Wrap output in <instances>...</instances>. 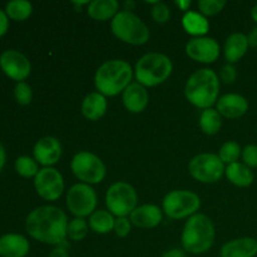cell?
<instances>
[{"label": "cell", "mask_w": 257, "mask_h": 257, "mask_svg": "<svg viewBox=\"0 0 257 257\" xmlns=\"http://www.w3.org/2000/svg\"><path fill=\"white\" fill-rule=\"evenodd\" d=\"M68 218L64 211L55 206H39L28 215L25 230L39 242L59 246L67 238Z\"/></svg>", "instance_id": "obj_1"}, {"label": "cell", "mask_w": 257, "mask_h": 257, "mask_svg": "<svg viewBox=\"0 0 257 257\" xmlns=\"http://www.w3.org/2000/svg\"><path fill=\"white\" fill-rule=\"evenodd\" d=\"M133 74L135 69L125 60H107L95 72L94 85L97 92L104 97H115L131 84Z\"/></svg>", "instance_id": "obj_2"}, {"label": "cell", "mask_w": 257, "mask_h": 257, "mask_svg": "<svg viewBox=\"0 0 257 257\" xmlns=\"http://www.w3.org/2000/svg\"><path fill=\"white\" fill-rule=\"evenodd\" d=\"M220 79L215 70L202 68L190 75L185 85V95L188 102L201 109L212 108L218 100Z\"/></svg>", "instance_id": "obj_3"}, {"label": "cell", "mask_w": 257, "mask_h": 257, "mask_svg": "<svg viewBox=\"0 0 257 257\" xmlns=\"http://www.w3.org/2000/svg\"><path fill=\"white\" fill-rule=\"evenodd\" d=\"M215 226L211 218L203 213L191 216L185 223L181 242L183 250L193 255L205 253L215 242Z\"/></svg>", "instance_id": "obj_4"}, {"label": "cell", "mask_w": 257, "mask_h": 257, "mask_svg": "<svg viewBox=\"0 0 257 257\" xmlns=\"http://www.w3.org/2000/svg\"><path fill=\"white\" fill-rule=\"evenodd\" d=\"M172 70L173 64L170 57L162 53H147L136 63L135 77L143 87H156L166 82Z\"/></svg>", "instance_id": "obj_5"}, {"label": "cell", "mask_w": 257, "mask_h": 257, "mask_svg": "<svg viewBox=\"0 0 257 257\" xmlns=\"http://www.w3.org/2000/svg\"><path fill=\"white\" fill-rule=\"evenodd\" d=\"M114 37L131 45H143L150 40L151 33L147 24L131 10L118 12L110 23Z\"/></svg>", "instance_id": "obj_6"}, {"label": "cell", "mask_w": 257, "mask_h": 257, "mask_svg": "<svg viewBox=\"0 0 257 257\" xmlns=\"http://www.w3.org/2000/svg\"><path fill=\"white\" fill-rule=\"evenodd\" d=\"M201 207V198L197 193L187 190H175L165 196L162 211L173 220L190 218Z\"/></svg>", "instance_id": "obj_7"}, {"label": "cell", "mask_w": 257, "mask_h": 257, "mask_svg": "<svg viewBox=\"0 0 257 257\" xmlns=\"http://www.w3.org/2000/svg\"><path fill=\"white\" fill-rule=\"evenodd\" d=\"M138 195L132 185L127 182H114L105 193L108 211L117 217H127L137 208Z\"/></svg>", "instance_id": "obj_8"}, {"label": "cell", "mask_w": 257, "mask_h": 257, "mask_svg": "<svg viewBox=\"0 0 257 257\" xmlns=\"http://www.w3.org/2000/svg\"><path fill=\"white\" fill-rule=\"evenodd\" d=\"M70 170L73 175L87 185H97L105 177V165L97 155L88 151L75 153L70 162Z\"/></svg>", "instance_id": "obj_9"}, {"label": "cell", "mask_w": 257, "mask_h": 257, "mask_svg": "<svg viewBox=\"0 0 257 257\" xmlns=\"http://www.w3.org/2000/svg\"><path fill=\"white\" fill-rule=\"evenodd\" d=\"M225 163L215 153H200L188 163V172L196 181L215 183L225 175Z\"/></svg>", "instance_id": "obj_10"}, {"label": "cell", "mask_w": 257, "mask_h": 257, "mask_svg": "<svg viewBox=\"0 0 257 257\" xmlns=\"http://www.w3.org/2000/svg\"><path fill=\"white\" fill-rule=\"evenodd\" d=\"M67 207L78 218L90 216L97 207V193L87 183H75L67 193Z\"/></svg>", "instance_id": "obj_11"}, {"label": "cell", "mask_w": 257, "mask_h": 257, "mask_svg": "<svg viewBox=\"0 0 257 257\" xmlns=\"http://www.w3.org/2000/svg\"><path fill=\"white\" fill-rule=\"evenodd\" d=\"M34 187L43 200L57 201L64 192V180L54 167H43L35 176Z\"/></svg>", "instance_id": "obj_12"}, {"label": "cell", "mask_w": 257, "mask_h": 257, "mask_svg": "<svg viewBox=\"0 0 257 257\" xmlns=\"http://www.w3.org/2000/svg\"><path fill=\"white\" fill-rule=\"evenodd\" d=\"M0 68L3 73L17 83L24 82L32 73L30 60L19 50L8 49L0 54Z\"/></svg>", "instance_id": "obj_13"}, {"label": "cell", "mask_w": 257, "mask_h": 257, "mask_svg": "<svg viewBox=\"0 0 257 257\" xmlns=\"http://www.w3.org/2000/svg\"><path fill=\"white\" fill-rule=\"evenodd\" d=\"M186 54L198 63L211 64L220 57V44L217 40L208 37L193 38L186 44Z\"/></svg>", "instance_id": "obj_14"}, {"label": "cell", "mask_w": 257, "mask_h": 257, "mask_svg": "<svg viewBox=\"0 0 257 257\" xmlns=\"http://www.w3.org/2000/svg\"><path fill=\"white\" fill-rule=\"evenodd\" d=\"M33 155L38 165H42L43 167H52L59 162L62 157V145L55 137L47 136L37 141L33 148Z\"/></svg>", "instance_id": "obj_15"}, {"label": "cell", "mask_w": 257, "mask_h": 257, "mask_svg": "<svg viewBox=\"0 0 257 257\" xmlns=\"http://www.w3.org/2000/svg\"><path fill=\"white\" fill-rule=\"evenodd\" d=\"M216 109L221 117L236 119L245 114L248 110V102L243 95L236 93H228L218 98L216 103Z\"/></svg>", "instance_id": "obj_16"}, {"label": "cell", "mask_w": 257, "mask_h": 257, "mask_svg": "<svg viewBox=\"0 0 257 257\" xmlns=\"http://www.w3.org/2000/svg\"><path fill=\"white\" fill-rule=\"evenodd\" d=\"M162 217L163 211L158 206L146 203L137 206V208L130 215V221L136 227L153 228L162 222Z\"/></svg>", "instance_id": "obj_17"}, {"label": "cell", "mask_w": 257, "mask_h": 257, "mask_svg": "<svg viewBox=\"0 0 257 257\" xmlns=\"http://www.w3.org/2000/svg\"><path fill=\"white\" fill-rule=\"evenodd\" d=\"M122 100L128 112L142 113L150 102V94L140 83H131L123 92Z\"/></svg>", "instance_id": "obj_18"}, {"label": "cell", "mask_w": 257, "mask_h": 257, "mask_svg": "<svg viewBox=\"0 0 257 257\" xmlns=\"http://www.w3.org/2000/svg\"><path fill=\"white\" fill-rule=\"evenodd\" d=\"M30 251V243L19 233L0 236V257H25Z\"/></svg>", "instance_id": "obj_19"}, {"label": "cell", "mask_w": 257, "mask_h": 257, "mask_svg": "<svg viewBox=\"0 0 257 257\" xmlns=\"http://www.w3.org/2000/svg\"><path fill=\"white\" fill-rule=\"evenodd\" d=\"M257 240L253 237H240L231 240L222 246L220 257H255Z\"/></svg>", "instance_id": "obj_20"}, {"label": "cell", "mask_w": 257, "mask_h": 257, "mask_svg": "<svg viewBox=\"0 0 257 257\" xmlns=\"http://www.w3.org/2000/svg\"><path fill=\"white\" fill-rule=\"evenodd\" d=\"M248 47V38L243 33H233L226 39L225 47H223V53H225V59L228 64L237 63L238 60L242 59L247 53Z\"/></svg>", "instance_id": "obj_21"}, {"label": "cell", "mask_w": 257, "mask_h": 257, "mask_svg": "<svg viewBox=\"0 0 257 257\" xmlns=\"http://www.w3.org/2000/svg\"><path fill=\"white\" fill-rule=\"evenodd\" d=\"M108 108L107 99L99 92H92L85 95L82 102V114L89 120H98L105 114Z\"/></svg>", "instance_id": "obj_22"}, {"label": "cell", "mask_w": 257, "mask_h": 257, "mask_svg": "<svg viewBox=\"0 0 257 257\" xmlns=\"http://www.w3.org/2000/svg\"><path fill=\"white\" fill-rule=\"evenodd\" d=\"M119 3L117 0H93L88 5V15L97 22L113 19L119 12Z\"/></svg>", "instance_id": "obj_23"}, {"label": "cell", "mask_w": 257, "mask_h": 257, "mask_svg": "<svg viewBox=\"0 0 257 257\" xmlns=\"http://www.w3.org/2000/svg\"><path fill=\"white\" fill-rule=\"evenodd\" d=\"M182 27L187 34L198 38L207 34L210 30V23H208L207 18L201 13L187 12L182 18Z\"/></svg>", "instance_id": "obj_24"}, {"label": "cell", "mask_w": 257, "mask_h": 257, "mask_svg": "<svg viewBox=\"0 0 257 257\" xmlns=\"http://www.w3.org/2000/svg\"><path fill=\"white\" fill-rule=\"evenodd\" d=\"M225 175L227 180L237 187H248L250 185H252L253 178H255L251 168H248L245 163L241 162L227 165Z\"/></svg>", "instance_id": "obj_25"}, {"label": "cell", "mask_w": 257, "mask_h": 257, "mask_svg": "<svg viewBox=\"0 0 257 257\" xmlns=\"http://www.w3.org/2000/svg\"><path fill=\"white\" fill-rule=\"evenodd\" d=\"M115 218L113 217L109 211L105 210H95L92 215L89 216V227L92 231L99 235H105L114 230Z\"/></svg>", "instance_id": "obj_26"}, {"label": "cell", "mask_w": 257, "mask_h": 257, "mask_svg": "<svg viewBox=\"0 0 257 257\" xmlns=\"http://www.w3.org/2000/svg\"><path fill=\"white\" fill-rule=\"evenodd\" d=\"M200 127L205 135H217L222 127V117L217 112V109H213V108L203 109L200 115Z\"/></svg>", "instance_id": "obj_27"}, {"label": "cell", "mask_w": 257, "mask_h": 257, "mask_svg": "<svg viewBox=\"0 0 257 257\" xmlns=\"http://www.w3.org/2000/svg\"><path fill=\"white\" fill-rule=\"evenodd\" d=\"M8 18L15 22H24L32 15L33 5L27 0H12L5 5Z\"/></svg>", "instance_id": "obj_28"}, {"label": "cell", "mask_w": 257, "mask_h": 257, "mask_svg": "<svg viewBox=\"0 0 257 257\" xmlns=\"http://www.w3.org/2000/svg\"><path fill=\"white\" fill-rule=\"evenodd\" d=\"M15 171L18 175L24 178H35V176L39 172V167L34 158L29 156H20L15 161Z\"/></svg>", "instance_id": "obj_29"}, {"label": "cell", "mask_w": 257, "mask_h": 257, "mask_svg": "<svg viewBox=\"0 0 257 257\" xmlns=\"http://www.w3.org/2000/svg\"><path fill=\"white\" fill-rule=\"evenodd\" d=\"M241 153H242V148L240 147L237 142L235 141H227V142L223 143L221 146L220 151H218V157L222 161L223 163H231L238 162V158L241 157Z\"/></svg>", "instance_id": "obj_30"}, {"label": "cell", "mask_w": 257, "mask_h": 257, "mask_svg": "<svg viewBox=\"0 0 257 257\" xmlns=\"http://www.w3.org/2000/svg\"><path fill=\"white\" fill-rule=\"evenodd\" d=\"M88 225L84 218L75 217L70 222H68L67 227V237H69L72 241H82L88 233Z\"/></svg>", "instance_id": "obj_31"}, {"label": "cell", "mask_w": 257, "mask_h": 257, "mask_svg": "<svg viewBox=\"0 0 257 257\" xmlns=\"http://www.w3.org/2000/svg\"><path fill=\"white\" fill-rule=\"evenodd\" d=\"M226 7L225 0H200L198 2V9L200 13L205 17H213L217 15Z\"/></svg>", "instance_id": "obj_32"}, {"label": "cell", "mask_w": 257, "mask_h": 257, "mask_svg": "<svg viewBox=\"0 0 257 257\" xmlns=\"http://www.w3.org/2000/svg\"><path fill=\"white\" fill-rule=\"evenodd\" d=\"M14 98L20 105H29L33 100V89L28 83L19 82L14 87Z\"/></svg>", "instance_id": "obj_33"}, {"label": "cell", "mask_w": 257, "mask_h": 257, "mask_svg": "<svg viewBox=\"0 0 257 257\" xmlns=\"http://www.w3.org/2000/svg\"><path fill=\"white\" fill-rule=\"evenodd\" d=\"M151 17L158 24H165L171 18L170 7L166 3L156 2L151 9Z\"/></svg>", "instance_id": "obj_34"}, {"label": "cell", "mask_w": 257, "mask_h": 257, "mask_svg": "<svg viewBox=\"0 0 257 257\" xmlns=\"http://www.w3.org/2000/svg\"><path fill=\"white\" fill-rule=\"evenodd\" d=\"M241 157L248 168H257V146L247 145L245 148H242Z\"/></svg>", "instance_id": "obj_35"}, {"label": "cell", "mask_w": 257, "mask_h": 257, "mask_svg": "<svg viewBox=\"0 0 257 257\" xmlns=\"http://www.w3.org/2000/svg\"><path fill=\"white\" fill-rule=\"evenodd\" d=\"M132 223L127 217H117L114 222V232L118 237H127L131 233Z\"/></svg>", "instance_id": "obj_36"}, {"label": "cell", "mask_w": 257, "mask_h": 257, "mask_svg": "<svg viewBox=\"0 0 257 257\" xmlns=\"http://www.w3.org/2000/svg\"><path fill=\"white\" fill-rule=\"evenodd\" d=\"M237 78V70H236V67L233 64H226L222 67V70H221V79L223 80L227 84H231L233 83Z\"/></svg>", "instance_id": "obj_37"}, {"label": "cell", "mask_w": 257, "mask_h": 257, "mask_svg": "<svg viewBox=\"0 0 257 257\" xmlns=\"http://www.w3.org/2000/svg\"><path fill=\"white\" fill-rule=\"evenodd\" d=\"M8 29H9V18L5 10L0 9V38L7 34Z\"/></svg>", "instance_id": "obj_38"}, {"label": "cell", "mask_w": 257, "mask_h": 257, "mask_svg": "<svg viewBox=\"0 0 257 257\" xmlns=\"http://www.w3.org/2000/svg\"><path fill=\"white\" fill-rule=\"evenodd\" d=\"M49 257H69L67 243L64 242L59 246H55L52 250V252L49 253Z\"/></svg>", "instance_id": "obj_39"}, {"label": "cell", "mask_w": 257, "mask_h": 257, "mask_svg": "<svg viewBox=\"0 0 257 257\" xmlns=\"http://www.w3.org/2000/svg\"><path fill=\"white\" fill-rule=\"evenodd\" d=\"M161 257H186V253L181 248H171V250L166 251Z\"/></svg>", "instance_id": "obj_40"}, {"label": "cell", "mask_w": 257, "mask_h": 257, "mask_svg": "<svg viewBox=\"0 0 257 257\" xmlns=\"http://www.w3.org/2000/svg\"><path fill=\"white\" fill-rule=\"evenodd\" d=\"M248 44H250V47L252 48H257V27L253 28L252 32L248 34Z\"/></svg>", "instance_id": "obj_41"}, {"label": "cell", "mask_w": 257, "mask_h": 257, "mask_svg": "<svg viewBox=\"0 0 257 257\" xmlns=\"http://www.w3.org/2000/svg\"><path fill=\"white\" fill-rule=\"evenodd\" d=\"M5 161H7V152H5V148L3 146V143L0 142V172L3 171L5 166Z\"/></svg>", "instance_id": "obj_42"}, {"label": "cell", "mask_w": 257, "mask_h": 257, "mask_svg": "<svg viewBox=\"0 0 257 257\" xmlns=\"http://www.w3.org/2000/svg\"><path fill=\"white\" fill-rule=\"evenodd\" d=\"M191 4H192L191 0H177V2H176V5H177L181 10H185L186 13L188 12V8L191 7Z\"/></svg>", "instance_id": "obj_43"}, {"label": "cell", "mask_w": 257, "mask_h": 257, "mask_svg": "<svg viewBox=\"0 0 257 257\" xmlns=\"http://www.w3.org/2000/svg\"><path fill=\"white\" fill-rule=\"evenodd\" d=\"M251 18L255 23H257V4L251 9Z\"/></svg>", "instance_id": "obj_44"}, {"label": "cell", "mask_w": 257, "mask_h": 257, "mask_svg": "<svg viewBox=\"0 0 257 257\" xmlns=\"http://www.w3.org/2000/svg\"><path fill=\"white\" fill-rule=\"evenodd\" d=\"M73 4L74 5H89V2H73Z\"/></svg>", "instance_id": "obj_45"}]
</instances>
